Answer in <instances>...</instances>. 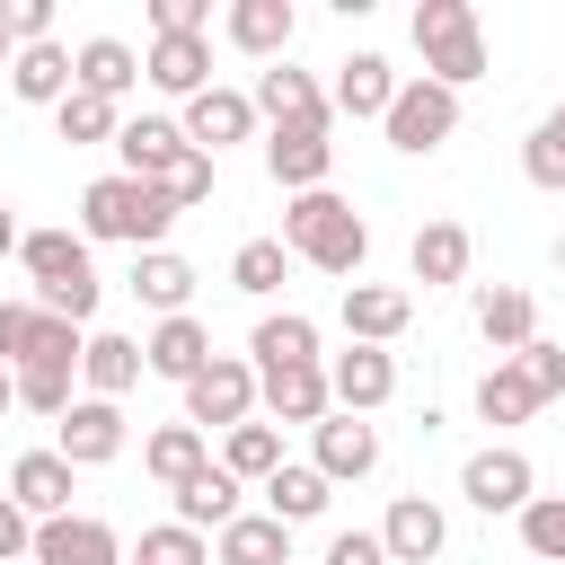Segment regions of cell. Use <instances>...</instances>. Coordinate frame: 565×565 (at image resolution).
Instances as JSON below:
<instances>
[{
	"mask_svg": "<svg viewBox=\"0 0 565 565\" xmlns=\"http://www.w3.org/2000/svg\"><path fill=\"white\" fill-rule=\"evenodd\" d=\"M380 132H388V150H406V159H424V150H441L450 132H459V88H441V79H397V106L380 115Z\"/></svg>",
	"mask_w": 565,
	"mask_h": 565,
	"instance_id": "obj_5",
	"label": "cell"
},
{
	"mask_svg": "<svg viewBox=\"0 0 565 565\" xmlns=\"http://www.w3.org/2000/svg\"><path fill=\"white\" fill-rule=\"evenodd\" d=\"M247 97H256V115H265V124H300V115H335V106H327V88H318L309 71H291V62H265Z\"/></svg>",
	"mask_w": 565,
	"mask_h": 565,
	"instance_id": "obj_26",
	"label": "cell"
},
{
	"mask_svg": "<svg viewBox=\"0 0 565 565\" xmlns=\"http://www.w3.org/2000/svg\"><path fill=\"white\" fill-rule=\"evenodd\" d=\"M18 238H26V230H18V212L0 203V256H18Z\"/></svg>",
	"mask_w": 565,
	"mask_h": 565,
	"instance_id": "obj_48",
	"label": "cell"
},
{
	"mask_svg": "<svg viewBox=\"0 0 565 565\" xmlns=\"http://www.w3.org/2000/svg\"><path fill=\"white\" fill-rule=\"evenodd\" d=\"M247 362H256V371L318 362V318H300V309H265V318H256V335H247Z\"/></svg>",
	"mask_w": 565,
	"mask_h": 565,
	"instance_id": "obj_29",
	"label": "cell"
},
{
	"mask_svg": "<svg viewBox=\"0 0 565 565\" xmlns=\"http://www.w3.org/2000/svg\"><path fill=\"white\" fill-rule=\"evenodd\" d=\"M459 494L494 521V512H530L539 503V468H530V450H512V441H486V450H468V468H459Z\"/></svg>",
	"mask_w": 565,
	"mask_h": 565,
	"instance_id": "obj_8",
	"label": "cell"
},
{
	"mask_svg": "<svg viewBox=\"0 0 565 565\" xmlns=\"http://www.w3.org/2000/svg\"><path fill=\"white\" fill-rule=\"evenodd\" d=\"M9 406H18V371L0 362V415H9Z\"/></svg>",
	"mask_w": 565,
	"mask_h": 565,
	"instance_id": "obj_49",
	"label": "cell"
},
{
	"mask_svg": "<svg viewBox=\"0 0 565 565\" xmlns=\"http://www.w3.org/2000/svg\"><path fill=\"white\" fill-rule=\"evenodd\" d=\"M115 150H124V177L168 185V177H177V159H185L194 141H185V124H177V115H132V124L115 132Z\"/></svg>",
	"mask_w": 565,
	"mask_h": 565,
	"instance_id": "obj_18",
	"label": "cell"
},
{
	"mask_svg": "<svg viewBox=\"0 0 565 565\" xmlns=\"http://www.w3.org/2000/svg\"><path fill=\"white\" fill-rule=\"evenodd\" d=\"M53 132H62L71 150H88V141H115V132H124V115H115L106 97H88V88H71V97L53 106Z\"/></svg>",
	"mask_w": 565,
	"mask_h": 565,
	"instance_id": "obj_38",
	"label": "cell"
},
{
	"mask_svg": "<svg viewBox=\"0 0 565 565\" xmlns=\"http://www.w3.org/2000/svg\"><path fill=\"white\" fill-rule=\"evenodd\" d=\"M327 486H362L371 468H380V424L371 415H327L318 424V459H309Z\"/></svg>",
	"mask_w": 565,
	"mask_h": 565,
	"instance_id": "obj_15",
	"label": "cell"
},
{
	"mask_svg": "<svg viewBox=\"0 0 565 565\" xmlns=\"http://www.w3.org/2000/svg\"><path fill=\"white\" fill-rule=\"evenodd\" d=\"M477 415H486V424H530V415H539V388L521 380V362H494V371L477 380Z\"/></svg>",
	"mask_w": 565,
	"mask_h": 565,
	"instance_id": "obj_37",
	"label": "cell"
},
{
	"mask_svg": "<svg viewBox=\"0 0 565 565\" xmlns=\"http://www.w3.org/2000/svg\"><path fill=\"white\" fill-rule=\"evenodd\" d=\"M26 565H124V539L97 512H62V521H35V556Z\"/></svg>",
	"mask_w": 565,
	"mask_h": 565,
	"instance_id": "obj_13",
	"label": "cell"
},
{
	"mask_svg": "<svg viewBox=\"0 0 565 565\" xmlns=\"http://www.w3.org/2000/svg\"><path fill=\"white\" fill-rule=\"evenodd\" d=\"M212 9L203 0H150V35H203Z\"/></svg>",
	"mask_w": 565,
	"mask_h": 565,
	"instance_id": "obj_43",
	"label": "cell"
},
{
	"mask_svg": "<svg viewBox=\"0 0 565 565\" xmlns=\"http://www.w3.org/2000/svg\"><path fill=\"white\" fill-rule=\"evenodd\" d=\"M238 512H247V486H238V477H230L221 459H212V468H203L194 486H177V521H185V530H203V539H221V530H230Z\"/></svg>",
	"mask_w": 565,
	"mask_h": 565,
	"instance_id": "obj_25",
	"label": "cell"
},
{
	"mask_svg": "<svg viewBox=\"0 0 565 565\" xmlns=\"http://www.w3.org/2000/svg\"><path fill=\"white\" fill-rule=\"evenodd\" d=\"M477 335L512 362L521 344H539V300H530L521 282H486V291H477Z\"/></svg>",
	"mask_w": 565,
	"mask_h": 565,
	"instance_id": "obj_23",
	"label": "cell"
},
{
	"mask_svg": "<svg viewBox=\"0 0 565 565\" xmlns=\"http://www.w3.org/2000/svg\"><path fill=\"white\" fill-rule=\"evenodd\" d=\"M406 26H415V53H424V79H441V88L486 79V26H477L468 0H415Z\"/></svg>",
	"mask_w": 565,
	"mask_h": 565,
	"instance_id": "obj_4",
	"label": "cell"
},
{
	"mask_svg": "<svg viewBox=\"0 0 565 565\" xmlns=\"http://www.w3.org/2000/svg\"><path fill=\"white\" fill-rule=\"evenodd\" d=\"M521 547H530L539 565H565V494H539V503L521 512Z\"/></svg>",
	"mask_w": 565,
	"mask_h": 565,
	"instance_id": "obj_41",
	"label": "cell"
},
{
	"mask_svg": "<svg viewBox=\"0 0 565 565\" xmlns=\"http://www.w3.org/2000/svg\"><path fill=\"white\" fill-rule=\"evenodd\" d=\"M9 44H53V0H9Z\"/></svg>",
	"mask_w": 565,
	"mask_h": 565,
	"instance_id": "obj_44",
	"label": "cell"
},
{
	"mask_svg": "<svg viewBox=\"0 0 565 565\" xmlns=\"http://www.w3.org/2000/svg\"><path fill=\"white\" fill-rule=\"evenodd\" d=\"M327 388H335V415H380V406L397 397L388 344H344V353L327 362Z\"/></svg>",
	"mask_w": 565,
	"mask_h": 565,
	"instance_id": "obj_9",
	"label": "cell"
},
{
	"mask_svg": "<svg viewBox=\"0 0 565 565\" xmlns=\"http://www.w3.org/2000/svg\"><path fill=\"white\" fill-rule=\"evenodd\" d=\"M26 556H35V521L0 494V565H26Z\"/></svg>",
	"mask_w": 565,
	"mask_h": 565,
	"instance_id": "obj_46",
	"label": "cell"
},
{
	"mask_svg": "<svg viewBox=\"0 0 565 565\" xmlns=\"http://www.w3.org/2000/svg\"><path fill=\"white\" fill-rule=\"evenodd\" d=\"M71 486H79V468H71L62 450H26V459L9 468V503H18L26 521H62V512H71Z\"/></svg>",
	"mask_w": 565,
	"mask_h": 565,
	"instance_id": "obj_19",
	"label": "cell"
},
{
	"mask_svg": "<svg viewBox=\"0 0 565 565\" xmlns=\"http://www.w3.org/2000/svg\"><path fill=\"white\" fill-rule=\"evenodd\" d=\"M221 468H230L238 486H265V477L282 468V424H238V433H221Z\"/></svg>",
	"mask_w": 565,
	"mask_h": 565,
	"instance_id": "obj_35",
	"label": "cell"
},
{
	"mask_svg": "<svg viewBox=\"0 0 565 565\" xmlns=\"http://www.w3.org/2000/svg\"><path fill=\"white\" fill-rule=\"evenodd\" d=\"M282 265H291V247H282V238H247V247L230 256V291L274 300V291H282Z\"/></svg>",
	"mask_w": 565,
	"mask_h": 565,
	"instance_id": "obj_39",
	"label": "cell"
},
{
	"mask_svg": "<svg viewBox=\"0 0 565 565\" xmlns=\"http://www.w3.org/2000/svg\"><path fill=\"white\" fill-rule=\"evenodd\" d=\"M512 362H521V380L539 388V406H556V397H565V344H547V335H539V344H521Z\"/></svg>",
	"mask_w": 565,
	"mask_h": 565,
	"instance_id": "obj_42",
	"label": "cell"
},
{
	"mask_svg": "<svg viewBox=\"0 0 565 565\" xmlns=\"http://www.w3.org/2000/svg\"><path fill=\"white\" fill-rule=\"evenodd\" d=\"M71 71H79V88H88V97H106V106H115V97L141 79V53H132L124 35H88V44H71Z\"/></svg>",
	"mask_w": 565,
	"mask_h": 565,
	"instance_id": "obj_33",
	"label": "cell"
},
{
	"mask_svg": "<svg viewBox=\"0 0 565 565\" xmlns=\"http://www.w3.org/2000/svg\"><path fill=\"white\" fill-rule=\"evenodd\" d=\"M256 494H265V512H274L282 530H300V521H318V512L335 503V486H327V477H318L309 459H282V468H274V477H265Z\"/></svg>",
	"mask_w": 565,
	"mask_h": 565,
	"instance_id": "obj_32",
	"label": "cell"
},
{
	"mask_svg": "<svg viewBox=\"0 0 565 565\" xmlns=\"http://www.w3.org/2000/svg\"><path fill=\"white\" fill-rule=\"evenodd\" d=\"M53 450H62L71 468H106V459H124V406H115V397H79V406L53 424Z\"/></svg>",
	"mask_w": 565,
	"mask_h": 565,
	"instance_id": "obj_12",
	"label": "cell"
},
{
	"mask_svg": "<svg viewBox=\"0 0 565 565\" xmlns=\"http://www.w3.org/2000/svg\"><path fill=\"white\" fill-rule=\"evenodd\" d=\"M18 265H26V300L35 309H53V318H71V327H88L97 318V265H88V238L79 230H26L18 238Z\"/></svg>",
	"mask_w": 565,
	"mask_h": 565,
	"instance_id": "obj_3",
	"label": "cell"
},
{
	"mask_svg": "<svg viewBox=\"0 0 565 565\" xmlns=\"http://www.w3.org/2000/svg\"><path fill=\"white\" fill-rule=\"evenodd\" d=\"M335 318H344V335H353V344H397V335H406V318H415V291H397V282H344Z\"/></svg>",
	"mask_w": 565,
	"mask_h": 565,
	"instance_id": "obj_14",
	"label": "cell"
},
{
	"mask_svg": "<svg viewBox=\"0 0 565 565\" xmlns=\"http://www.w3.org/2000/svg\"><path fill=\"white\" fill-rule=\"evenodd\" d=\"M71 88H79L71 44H18V62H9V97L18 106H62Z\"/></svg>",
	"mask_w": 565,
	"mask_h": 565,
	"instance_id": "obj_24",
	"label": "cell"
},
{
	"mask_svg": "<svg viewBox=\"0 0 565 565\" xmlns=\"http://www.w3.org/2000/svg\"><path fill=\"white\" fill-rule=\"evenodd\" d=\"M282 247H291L300 265H318V274L344 282V274H362V256H371V221H362L344 194L318 185V194H291V203H282Z\"/></svg>",
	"mask_w": 565,
	"mask_h": 565,
	"instance_id": "obj_2",
	"label": "cell"
},
{
	"mask_svg": "<svg viewBox=\"0 0 565 565\" xmlns=\"http://www.w3.org/2000/svg\"><path fill=\"white\" fill-rule=\"evenodd\" d=\"M168 194H177V212L212 203V159H203V150H185V159H177V177H168Z\"/></svg>",
	"mask_w": 565,
	"mask_h": 565,
	"instance_id": "obj_45",
	"label": "cell"
},
{
	"mask_svg": "<svg viewBox=\"0 0 565 565\" xmlns=\"http://www.w3.org/2000/svg\"><path fill=\"white\" fill-rule=\"evenodd\" d=\"M556 274H565V230H556Z\"/></svg>",
	"mask_w": 565,
	"mask_h": 565,
	"instance_id": "obj_51",
	"label": "cell"
},
{
	"mask_svg": "<svg viewBox=\"0 0 565 565\" xmlns=\"http://www.w3.org/2000/svg\"><path fill=\"white\" fill-rule=\"evenodd\" d=\"M9 62H18V44H9V18H0V71H9Z\"/></svg>",
	"mask_w": 565,
	"mask_h": 565,
	"instance_id": "obj_50",
	"label": "cell"
},
{
	"mask_svg": "<svg viewBox=\"0 0 565 565\" xmlns=\"http://www.w3.org/2000/svg\"><path fill=\"white\" fill-rule=\"evenodd\" d=\"M212 565H291V530L274 512H238L221 539H212Z\"/></svg>",
	"mask_w": 565,
	"mask_h": 565,
	"instance_id": "obj_34",
	"label": "cell"
},
{
	"mask_svg": "<svg viewBox=\"0 0 565 565\" xmlns=\"http://www.w3.org/2000/svg\"><path fill=\"white\" fill-rule=\"evenodd\" d=\"M194 282H203V274H194L177 247H150V256H132V300H141V309H159V318H185Z\"/></svg>",
	"mask_w": 565,
	"mask_h": 565,
	"instance_id": "obj_28",
	"label": "cell"
},
{
	"mask_svg": "<svg viewBox=\"0 0 565 565\" xmlns=\"http://www.w3.org/2000/svg\"><path fill=\"white\" fill-rule=\"evenodd\" d=\"M468 256H477V238H468L459 221H424V230H415V247H406V274H415L424 291H441V282H459V274H468Z\"/></svg>",
	"mask_w": 565,
	"mask_h": 565,
	"instance_id": "obj_27",
	"label": "cell"
},
{
	"mask_svg": "<svg viewBox=\"0 0 565 565\" xmlns=\"http://www.w3.org/2000/svg\"><path fill=\"white\" fill-rule=\"evenodd\" d=\"M141 362L185 388V380H203V362H212V327H203L194 309H185V318H159V327L141 335Z\"/></svg>",
	"mask_w": 565,
	"mask_h": 565,
	"instance_id": "obj_22",
	"label": "cell"
},
{
	"mask_svg": "<svg viewBox=\"0 0 565 565\" xmlns=\"http://www.w3.org/2000/svg\"><path fill=\"white\" fill-rule=\"evenodd\" d=\"M132 565H212V539H203V530H185V521H159V530H141Z\"/></svg>",
	"mask_w": 565,
	"mask_h": 565,
	"instance_id": "obj_40",
	"label": "cell"
},
{
	"mask_svg": "<svg viewBox=\"0 0 565 565\" xmlns=\"http://www.w3.org/2000/svg\"><path fill=\"white\" fill-rule=\"evenodd\" d=\"M335 115H300V124H265V177L282 194H318L327 168H335Z\"/></svg>",
	"mask_w": 565,
	"mask_h": 565,
	"instance_id": "obj_6",
	"label": "cell"
},
{
	"mask_svg": "<svg viewBox=\"0 0 565 565\" xmlns=\"http://www.w3.org/2000/svg\"><path fill=\"white\" fill-rule=\"evenodd\" d=\"M327 106H335V115H353V124H380V115L397 106V71H388L380 53H344V62H335Z\"/></svg>",
	"mask_w": 565,
	"mask_h": 565,
	"instance_id": "obj_21",
	"label": "cell"
},
{
	"mask_svg": "<svg viewBox=\"0 0 565 565\" xmlns=\"http://www.w3.org/2000/svg\"><path fill=\"white\" fill-rule=\"evenodd\" d=\"M521 177H530L539 194H565V97L530 124V141H521Z\"/></svg>",
	"mask_w": 565,
	"mask_h": 565,
	"instance_id": "obj_36",
	"label": "cell"
},
{
	"mask_svg": "<svg viewBox=\"0 0 565 565\" xmlns=\"http://www.w3.org/2000/svg\"><path fill=\"white\" fill-rule=\"evenodd\" d=\"M141 371H150V362H141V344H132V335H115V327H97V335H88V353H79L88 397H115V406H124V388H141Z\"/></svg>",
	"mask_w": 565,
	"mask_h": 565,
	"instance_id": "obj_30",
	"label": "cell"
},
{
	"mask_svg": "<svg viewBox=\"0 0 565 565\" xmlns=\"http://www.w3.org/2000/svg\"><path fill=\"white\" fill-rule=\"evenodd\" d=\"M141 79L194 106V97L212 88V44H203V35H150V53H141Z\"/></svg>",
	"mask_w": 565,
	"mask_h": 565,
	"instance_id": "obj_20",
	"label": "cell"
},
{
	"mask_svg": "<svg viewBox=\"0 0 565 565\" xmlns=\"http://www.w3.org/2000/svg\"><path fill=\"white\" fill-rule=\"evenodd\" d=\"M185 424H194V433H238V424H256V362L212 353L203 380H185Z\"/></svg>",
	"mask_w": 565,
	"mask_h": 565,
	"instance_id": "obj_7",
	"label": "cell"
},
{
	"mask_svg": "<svg viewBox=\"0 0 565 565\" xmlns=\"http://www.w3.org/2000/svg\"><path fill=\"white\" fill-rule=\"evenodd\" d=\"M177 124H185V141H194L203 159H221L230 141H256V124H265V115H256V97H247V88H203Z\"/></svg>",
	"mask_w": 565,
	"mask_h": 565,
	"instance_id": "obj_11",
	"label": "cell"
},
{
	"mask_svg": "<svg viewBox=\"0 0 565 565\" xmlns=\"http://www.w3.org/2000/svg\"><path fill=\"white\" fill-rule=\"evenodd\" d=\"M141 468L177 494V486H194V477L212 468V433H194V424H159V433L141 441Z\"/></svg>",
	"mask_w": 565,
	"mask_h": 565,
	"instance_id": "obj_31",
	"label": "cell"
},
{
	"mask_svg": "<svg viewBox=\"0 0 565 565\" xmlns=\"http://www.w3.org/2000/svg\"><path fill=\"white\" fill-rule=\"evenodd\" d=\"M327 565H388V547H380V530H335Z\"/></svg>",
	"mask_w": 565,
	"mask_h": 565,
	"instance_id": "obj_47",
	"label": "cell"
},
{
	"mask_svg": "<svg viewBox=\"0 0 565 565\" xmlns=\"http://www.w3.org/2000/svg\"><path fill=\"white\" fill-rule=\"evenodd\" d=\"M221 35H230L247 62H282V53H291V35H300V9H291V0H230Z\"/></svg>",
	"mask_w": 565,
	"mask_h": 565,
	"instance_id": "obj_17",
	"label": "cell"
},
{
	"mask_svg": "<svg viewBox=\"0 0 565 565\" xmlns=\"http://www.w3.org/2000/svg\"><path fill=\"white\" fill-rule=\"evenodd\" d=\"M380 547H388V565H433V556L450 547L441 503H433V494H397V503H388V521H380Z\"/></svg>",
	"mask_w": 565,
	"mask_h": 565,
	"instance_id": "obj_16",
	"label": "cell"
},
{
	"mask_svg": "<svg viewBox=\"0 0 565 565\" xmlns=\"http://www.w3.org/2000/svg\"><path fill=\"white\" fill-rule=\"evenodd\" d=\"M168 230H177V194L168 185H150V177H97L88 194H79V238L97 247V238H115V247H132V256H150V247H168Z\"/></svg>",
	"mask_w": 565,
	"mask_h": 565,
	"instance_id": "obj_1",
	"label": "cell"
},
{
	"mask_svg": "<svg viewBox=\"0 0 565 565\" xmlns=\"http://www.w3.org/2000/svg\"><path fill=\"white\" fill-rule=\"evenodd\" d=\"M256 406L274 424H327L335 415V388H327V362H291V371H256Z\"/></svg>",
	"mask_w": 565,
	"mask_h": 565,
	"instance_id": "obj_10",
	"label": "cell"
}]
</instances>
